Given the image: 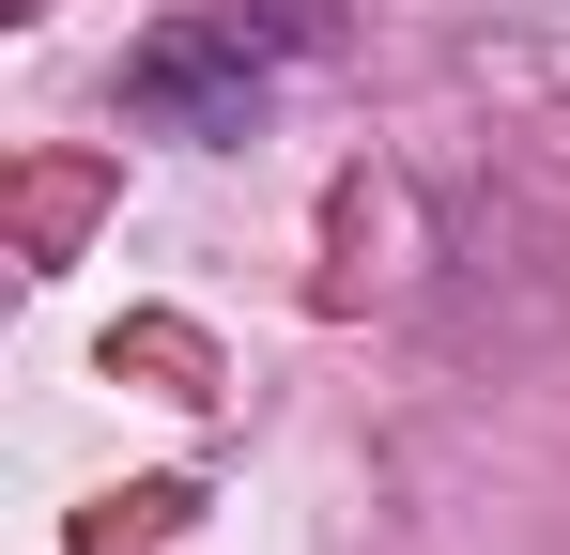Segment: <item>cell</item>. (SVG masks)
Instances as JSON below:
<instances>
[{
    "instance_id": "cell-1",
    "label": "cell",
    "mask_w": 570,
    "mask_h": 555,
    "mask_svg": "<svg viewBox=\"0 0 570 555\" xmlns=\"http://www.w3.org/2000/svg\"><path fill=\"white\" fill-rule=\"evenodd\" d=\"M308 47H324V16H308V0H186V16H155V31H139L124 108H139L155 139H247V124H263V93H278Z\"/></svg>"
}]
</instances>
